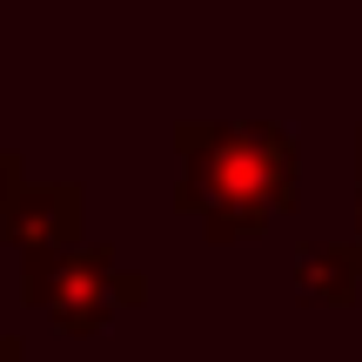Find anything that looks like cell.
I'll list each match as a JSON object with an SVG mask.
<instances>
[{"label":"cell","mask_w":362,"mask_h":362,"mask_svg":"<svg viewBox=\"0 0 362 362\" xmlns=\"http://www.w3.org/2000/svg\"><path fill=\"white\" fill-rule=\"evenodd\" d=\"M0 362H27V342L7 336V329H0Z\"/></svg>","instance_id":"5"},{"label":"cell","mask_w":362,"mask_h":362,"mask_svg":"<svg viewBox=\"0 0 362 362\" xmlns=\"http://www.w3.org/2000/svg\"><path fill=\"white\" fill-rule=\"evenodd\" d=\"M175 208L202 215L208 242L262 235L302 194V148L282 121H175Z\"/></svg>","instance_id":"1"},{"label":"cell","mask_w":362,"mask_h":362,"mask_svg":"<svg viewBox=\"0 0 362 362\" xmlns=\"http://www.w3.org/2000/svg\"><path fill=\"white\" fill-rule=\"evenodd\" d=\"M21 296L34 309H47L67 336H94L121 309H141L148 302V275L121 269L115 242H74V248L21 255Z\"/></svg>","instance_id":"2"},{"label":"cell","mask_w":362,"mask_h":362,"mask_svg":"<svg viewBox=\"0 0 362 362\" xmlns=\"http://www.w3.org/2000/svg\"><path fill=\"white\" fill-rule=\"evenodd\" d=\"M88 221V188L81 181H40L13 148H0V235L21 255L40 248H74Z\"/></svg>","instance_id":"3"},{"label":"cell","mask_w":362,"mask_h":362,"mask_svg":"<svg viewBox=\"0 0 362 362\" xmlns=\"http://www.w3.org/2000/svg\"><path fill=\"white\" fill-rule=\"evenodd\" d=\"M356 248H362V168H356Z\"/></svg>","instance_id":"6"},{"label":"cell","mask_w":362,"mask_h":362,"mask_svg":"<svg viewBox=\"0 0 362 362\" xmlns=\"http://www.w3.org/2000/svg\"><path fill=\"white\" fill-rule=\"evenodd\" d=\"M296 288L309 302H329V309H356L362 296V248L349 235H322V242H302L296 255Z\"/></svg>","instance_id":"4"}]
</instances>
